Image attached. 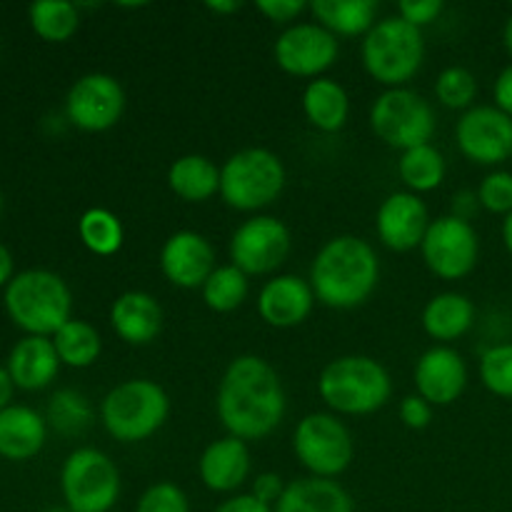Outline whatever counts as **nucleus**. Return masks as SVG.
Listing matches in <instances>:
<instances>
[{
    "label": "nucleus",
    "mask_w": 512,
    "mask_h": 512,
    "mask_svg": "<svg viewBox=\"0 0 512 512\" xmlns=\"http://www.w3.org/2000/svg\"><path fill=\"white\" fill-rule=\"evenodd\" d=\"M480 210V200H478V193L475 190H458V193L453 195V203H450V215H455V218L460 220H473L475 213Z\"/></svg>",
    "instance_id": "obj_44"
},
{
    "label": "nucleus",
    "mask_w": 512,
    "mask_h": 512,
    "mask_svg": "<svg viewBox=\"0 0 512 512\" xmlns=\"http://www.w3.org/2000/svg\"><path fill=\"white\" fill-rule=\"evenodd\" d=\"M303 113L320 133H338L350 115V98L343 85L333 78H315L303 90Z\"/></svg>",
    "instance_id": "obj_26"
},
{
    "label": "nucleus",
    "mask_w": 512,
    "mask_h": 512,
    "mask_svg": "<svg viewBox=\"0 0 512 512\" xmlns=\"http://www.w3.org/2000/svg\"><path fill=\"white\" fill-rule=\"evenodd\" d=\"M493 100H495V108L503 110L505 115H510L512 118V63L505 65V68L498 73V78H495Z\"/></svg>",
    "instance_id": "obj_43"
},
{
    "label": "nucleus",
    "mask_w": 512,
    "mask_h": 512,
    "mask_svg": "<svg viewBox=\"0 0 512 512\" xmlns=\"http://www.w3.org/2000/svg\"><path fill=\"white\" fill-rule=\"evenodd\" d=\"M318 393L335 415H370L385 408L393 395L390 373L370 355H340L330 360L318 380Z\"/></svg>",
    "instance_id": "obj_3"
},
{
    "label": "nucleus",
    "mask_w": 512,
    "mask_h": 512,
    "mask_svg": "<svg viewBox=\"0 0 512 512\" xmlns=\"http://www.w3.org/2000/svg\"><path fill=\"white\" fill-rule=\"evenodd\" d=\"M13 378L5 368H0V410L8 408V400L13 398Z\"/></svg>",
    "instance_id": "obj_46"
},
{
    "label": "nucleus",
    "mask_w": 512,
    "mask_h": 512,
    "mask_svg": "<svg viewBox=\"0 0 512 512\" xmlns=\"http://www.w3.org/2000/svg\"><path fill=\"white\" fill-rule=\"evenodd\" d=\"M208 10H213V13L218 15H228V13H235V10H240V3L238 0H210Z\"/></svg>",
    "instance_id": "obj_48"
},
{
    "label": "nucleus",
    "mask_w": 512,
    "mask_h": 512,
    "mask_svg": "<svg viewBox=\"0 0 512 512\" xmlns=\"http://www.w3.org/2000/svg\"><path fill=\"white\" fill-rule=\"evenodd\" d=\"M285 180V165L273 150L243 148L220 168V198L240 213H258L280 198Z\"/></svg>",
    "instance_id": "obj_7"
},
{
    "label": "nucleus",
    "mask_w": 512,
    "mask_h": 512,
    "mask_svg": "<svg viewBox=\"0 0 512 512\" xmlns=\"http://www.w3.org/2000/svg\"><path fill=\"white\" fill-rule=\"evenodd\" d=\"M315 293L300 275H273L258 293V315L270 328H298L313 313Z\"/></svg>",
    "instance_id": "obj_19"
},
{
    "label": "nucleus",
    "mask_w": 512,
    "mask_h": 512,
    "mask_svg": "<svg viewBox=\"0 0 512 512\" xmlns=\"http://www.w3.org/2000/svg\"><path fill=\"white\" fill-rule=\"evenodd\" d=\"M48 423L58 430L60 435H80L93 425V405L88 403L78 390H58L50 398L48 405Z\"/></svg>",
    "instance_id": "obj_34"
},
{
    "label": "nucleus",
    "mask_w": 512,
    "mask_h": 512,
    "mask_svg": "<svg viewBox=\"0 0 512 512\" xmlns=\"http://www.w3.org/2000/svg\"><path fill=\"white\" fill-rule=\"evenodd\" d=\"M30 25L48 43H65L80 25L78 5L68 0H38L30 5Z\"/></svg>",
    "instance_id": "obj_33"
},
{
    "label": "nucleus",
    "mask_w": 512,
    "mask_h": 512,
    "mask_svg": "<svg viewBox=\"0 0 512 512\" xmlns=\"http://www.w3.org/2000/svg\"><path fill=\"white\" fill-rule=\"evenodd\" d=\"M125 110V90L110 73H88L75 80L65 98V113L75 128L103 133L118 125Z\"/></svg>",
    "instance_id": "obj_15"
},
{
    "label": "nucleus",
    "mask_w": 512,
    "mask_h": 512,
    "mask_svg": "<svg viewBox=\"0 0 512 512\" xmlns=\"http://www.w3.org/2000/svg\"><path fill=\"white\" fill-rule=\"evenodd\" d=\"M215 268L213 245L195 230H178L160 248V270L175 288H203Z\"/></svg>",
    "instance_id": "obj_18"
},
{
    "label": "nucleus",
    "mask_w": 512,
    "mask_h": 512,
    "mask_svg": "<svg viewBox=\"0 0 512 512\" xmlns=\"http://www.w3.org/2000/svg\"><path fill=\"white\" fill-rule=\"evenodd\" d=\"M315 300L335 310L368 303L380 280V260L373 245L358 235L330 238L310 265Z\"/></svg>",
    "instance_id": "obj_2"
},
{
    "label": "nucleus",
    "mask_w": 512,
    "mask_h": 512,
    "mask_svg": "<svg viewBox=\"0 0 512 512\" xmlns=\"http://www.w3.org/2000/svg\"><path fill=\"white\" fill-rule=\"evenodd\" d=\"M53 345L58 350L60 363L70 365V368H90L100 358V350H103V340H100L98 330L85 323V320L75 318H70L53 335Z\"/></svg>",
    "instance_id": "obj_30"
},
{
    "label": "nucleus",
    "mask_w": 512,
    "mask_h": 512,
    "mask_svg": "<svg viewBox=\"0 0 512 512\" xmlns=\"http://www.w3.org/2000/svg\"><path fill=\"white\" fill-rule=\"evenodd\" d=\"M480 380L495 398L512 400V343H498L480 355Z\"/></svg>",
    "instance_id": "obj_36"
},
{
    "label": "nucleus",
    "mask_w": 512,
    "mask_h": 512,
    "mask_svg": "<svg viewBox=\"0 0 512 512\" xmlns=\"http://www.w3.org/2000/svg\"><path fill=\"white\" fill-rule=\"evenodd\" d=\"M310 13H313L315 23L323 25L325 30L335 35V38H358V35H368L378 20V3L373 0H315L310 3Z\"/></svg>",
    "instance_id": "obj_28"
},
{
    "label": "nucleus",
    "mask_w": 512,
    "mask_h": 512,
    "mask_svg": "<svg viewBox=\"0 0 512 512\" xmlns=\"http://www.w3.org/2000/svg\"><path fill=\"white\" fill-rule=\"evenodd\" d=\"M170 415V398L155 380L130 378L118 383L100 403V420L118 443H143L158 433Z\"/></svg>",
    "instance_id": "obj_6"
},
{
    "label": "nucleus",
    "mask_w": 512,
    "mask_h": 512,
    "mask_svg": "<svg viewBox=\"0 0 512 512\" xmlns=\"http://www.w3.org/2000/svg\"><path fill=\"white\" fill-rule=\"evenodd\" d=\"M205 305L213 313H233L248 300L250 283L248 275L238 270L235 265H218L200 288Z\"/></svg>",
    "instance_id": "obj_31"
},
{
    "label": "nucleus",
    "mask_w": 512,
    "mask_h": 512,
    "mask_svg": "<svg viewBox=\"0 0 512 512\" xmlns=\"http://www.w3.org/2000/svg\"><path fill=\"white\" fill-rule=\"evenodd\" d=\"M65 505L73 512H108L118 503L120 470L98 448H78L60 470Z\"/></svg>",
    "instance_id": "obj_10"
},
{
    "label": "nucleus",
    "mask_w": 512,
    "mask_h": 512,
    "mask_svg": "<svg viewBox=\"0 0 512 512\" xmlns=\"http://www.w3.org/2000/svg\"><path fill=\"white\" fill-rule=\"evenodd\" d=\"M435 98L440 105L450 110H470L475 108L478 98V78L463 65H450L435 80Z\"/></svg>",
    "instance_id": "obj_35"
},
{
    "label": "nucleus",
    "mask_w": 512,
    "mask_h": 512,
    "mask_svg": "<svg viewBox=\"0 0 512 512\" xmlns=\"http://www.w3.org/2000/svg\"><path fill=\"white\" fill-rule=\"evenodd\" d=\"M78 235L90 253L103 255V258L118 253L125 240L120 218L105 208L85 210L78 220Z\"/></svg>",
    "instance_id": "obj_32"
},
{
    "label": "nucleus",
    "mask_w": 512,
    "mask_h": 512,
    "mask_svg": "<svg viewBox=\"0 0 512 512\" xmlns=\"http://www.w3.org/2000/svg\"><path fill=\"white\" fill-rule=\"evenodd\" d=\"M415 388L430 405H453L468 388V365L450 345H433L418 358L413 370Z\"/></svg>",
    "instance_id": "obj_17"
},
{
    "label": "nucleus",
    "mask_w": 512,
    "mask_h": 512,
    "mask_svg": "<svg viewBox=\"0 0 512 512\" xmlns=\"http://www.w3.org/2000/svg\"><path fill=\"white\" fill-rule=\"evenodd\" d=\"M275 512H355V503L338 480L298 478L285 485Z\"/></svg>",
    "instance_id": "obj_23"
},
{
    "label": "nucleus",
    "mask_w": 512,
    "mask_h": 512,
    "mask_svg": "<svg viewBox=\"0 0 512 512\" xmlns=\"http://www.w3.org/2000/svg\"><path fill=\"white\" fill-rule=\"evenodd\" d=\"M503 43H505V48H508V53L512 55V13H510V18L505 20V30H503Z\"/></svg>",
    "instance_id": "obj_50"
},
{
    "label": "nucleus",
    "mask_w": 512,
    "mask_h": 512,
    "mask_svg": "<svg viewBox=\"0 0 512 512\" xmlns=\"http://www.w3.org/2000/svg\"><path fill=\"white\" fill-rule=\"evenodd\" d=\"M443 10H445L443 0H403V3H398L400 18L418 30H423L425 25L435 23V20L443 15Z\"/></svg>",
    "instance_id": "obj_39"
},
{
    "label": "nucleus",
    "mask_w": 512,
    "mask_h": 512,
    "mask_svg": "<svg viewBox=\"0 0 512 512\" xmlns=\"http://www.w3.org/2000/svg\"><path fill=\"white\" fill-rule=\"evenodd\" d=\"M288 398L273 365L260 355L230 360L215 393L218 420L238 440H263L283 423Z\"/></svg>",
    "instance_id": "obj_1"
},
{
    "label": "nucleus",
    "mask_w": 512,
    "mask_h": 512,
    "mask_svg": "<svg viewBox=\"0 0 512 512\" xmlns=\"http://www.w3.org/2000/svg\"><path fill=\"white\" fill-rule=\"evenodd\" d=\"M480 208H485L493 215H510L512 213V173L510 170H493L485 175L478 185Z\"/></svg>",
    "instance_id": "obj_37"
},
{
    "label": "nucleus",
    "mask_w": 512,
    "mask_h": 512,
    "mask_svg": "<svg viewBox=\"0 0 512 512\" xmlns=\"http://www.w3.org/2000/svg\"><path fill=\"white\" fill-rule=\"evenodd\" d=\"M283 493H285V483L278 473H260L253 478V490H250V495H255L260 503L275 508L278 500L283 498Z\"/></svg>",
    "instance_id": "obj_42"
},
{
    "label": "nucleus",
    "mask_w": 512,
    "mask_h": 512,
    "mask_svg": "<svg viewBox=\"0 0 512 512\" xmlns=\"http://www.w3.org/2000/svg\"><path fill=\"white\" fill-rule=\"evenodd\" d=\"M503 243H505V250L512 255V213L503 218Z\"/></svg>",
    "instance_id": "obj_49"
},
{
    "label": "nucleus",
    "mask_w": 512,
    "mask_h": 512,
    "mask_svg": "<svg viewBox=\"0 0 512 512\" xmlns=\"http://www.w3.org/2000/svg\"><path fill=\"white\" fill-rule=\"evenodd\" d=\"M110 325L128 345H148L163 330V308L143 290H128L110 305Z\"/></svg>",
    "instance_id": "obj_21"
},
{
    "label": "nucleus",
    "mask_w": 512,
    "mask_h": 512,
    "mask_svg": "<svg viewBox=\"0 0 512 512\" xmlns=\"http://www.w3.org/2000/svg\"><path fill=\"white\" fill-rule=\"evenodd\" d=\"M400 420H403L405 428L410 430H425L433 423V405L425 398H420L418 393L408 395L400 403Z\"/></svg>",
    "instance_id": "obj_40"
},
{
    "label": "nucleus",
    "mask_w": 512,
    "mask_h": 512,
    "mask_svg": "<svg viewBox=\"0 0 512 512\" xmlns=\"http://www.w3.org/2000/svg\"><path fill=\"white\" fill-rule=\"evenodd\" d=\"M135 512H190L188 495L183 493V488H178L175 483H155L140 495Z\"/></svg>",
    "instance_id": "obj_38"
},
{
    "label": "nucleus",
    "mask_w": 512,
    "mask_h": 512,
    "mask_svg": "<svg viewBox=\"0 0 512 512\" xmlns=\"http://www.w3.org/2000/svg\"><path fill=\"white\" fill-rule=\"evenodd\" d=\"M290 230L273 215H253L235 228L230 238V265L245 275H270L288 260Z\"/></svg>",
    "instance_id": "obj_11"
},
{
    "label": "nucleus",
    "mask_w": 512,
    "mask_h": 512,
    "mask_svg": "<svg viewBox=\"0 0 512 512\" xmlns=\"http://www.w3.org/2000/svg\"><path fill=\"white\" fill-rule=\"evenodd\" d=\"M338 55V38L315 20L288 25L273 45V58L278 68L293 78H323L325 70L335 65Z\"/></svg>",
    "instance_id": "obj_13"
},
{
    "label": "nucleus",
    "mask_w": 512,
    "mask_h": 512,
    "mask_svg": "<svg viewBox=\"0 0 512 512\" xmlns=\"http://www.w3.org/2000/svg\"><path fill=\"white\" fill-rule=\"evenodd\" d=\"M198 475L213 493H235L250 478L248 443L233 435L213 440L200 455Z\"/></svg>",
    "instance_id": "obj_20"
},
{
    "label": "nucleus",
    "mask_w": 512,
    "mask_h": 512,
    "mask_svg": "<svg viewBox=\"0 0 512 512\" xmlns=\"http://www.w3.org/2000/svg\"><path fill=\"white\" fill-rule=\"evenodd\" d=\"M430 223L433 220H430L428 205L410 190L390 193L375 213V233H378L380 243L395 253L420 248Z\"/></svg>",
    "instance_id": "obj_16"
},
{
    "label": "nucleus",
    "mask_w": 512,
    "mask_h": 512,
    "mask_svg": "<svg viewBox=\"0 0 512 512\" xmlns=\"http://www.w3.org/2000/svg\"><path fill=\"white\" fill-rule=\"evenodd\" d=\"M168 185L185 203H208L220 193V168L205 155H180L170 163Z\"/></svg>",
    "instance_id": "obj_27"
},
{
    "label": "nucleus",
    "mask_w": 512,
    "mask_h": 512,
    "mask_svg": "<svg viewBox=\"0 0 512 512\" xmlns=\"http://www.w3.org/2000/svg\"><path fill=\"white\" fill-rule=\"evenodd\" d=\"M58 368V350H55L53 340L43 338V335H28L10 350L8 373L13 383L23 390L48 388L58 375Z\"/></svg>",
    "instance_id": "obj_22"
},
{
    "label": "nucleus",
    "mask_w": 512,
    "mask_h": 512,
    "mask_svg": "<svg viewBox=\"0 0 512 512\" xmlns=\"http://www.w3.org/2000/svg\"><path fill=\"white\" fill-rule=\"evenodd\" d=\"M420 253L430 273L440 280H463L478 265L480 238L473 223L448 213L430 223Z\"/></svg>",
    "instance_id": "obj_12"
},
{
    "label": "nucleus",
    "mask_w": 512,
    "mask_h": 512,
    "mask_svg": "<svg viewBox=\"0 0 512 512\" xmlns=\"http://www.w3.org/2000/svg\"><path fill=\"white\" fill-rule=\"evenodd\" d=\"M10 275H13V258H10L5 245H0V285L10 283V280H13Z\"/></svg>",
    "instance_id": "obj_47"
},
{
    "label": "nucleus",
    "mask_w": 512,
    "mask_h": 512,
    "mask_svg": "<svg viewBox=\"0 0 512 512\" xmlns=\"http://www.w3.org/2000/svg\"><path fill=\"white\" fill-rule=\"evenodd\" d=\"M48 425L25 405H8L0 410V455L8 460H28L43 450Z\"/></svg>",
    "instance_id": "obj_24"
},
{
    "label": "nucleus",
    "mask_w": 512,
    "mask_h": 512,
    "mask_svg": "<svg viewBox=\"0 0 512 512\" xmlns=\"http://www.w3.org/2000/svg\"><path fill=\"white\" fill-rule=\"evenodd\" d=\"M475 323V305L468 295L455 293H438L428 300L423 308V330L438 345H450L458 338H463Z\"/></svg>",
    "instance_id": "obj_25"
},
{
    "label": "nucleus",
    "mask_w": 512,
    "mask_h": 512,
    "mask_svg": "<svg viewBox=\"0 0 512 512\" xmlns=\"http://www.w3.org/2000/svg\"><path fill=\"white\" fill-rule=\"evenodd\" d=\"M310 5L303 0H258V10L275 25H293L300 13H305Z\"/></svg>",
    "instance_id": "obj_41"
},
{
    "label": "nucleus",
    "mask_w": 512,
    "mask_h": 512,
    "mask_svg": "<svg viewBox=\"0 0 512 512\" xmlns=\"http://www.w3.org/2000/svg\"><path fill=\"white\" fill-rule=\"evenodd\" d=\"M43 512H73L68 508V505H65V508H48V510H43Z\"/></svg>",
    "instance_id": "obj_51"
},
{
    "label": "nucleus",
    "mask_w": 512,
    "mask_h": 512,
    "mask_svg": "<svg viewBox=\"0 0 512 512\" xmlns=\"http://www.w3.org/2000/svg\"><path fill=\"white\" fill-rule=\"evenodd\" d=\"M435 110L413 88H390L370 108V128L390 148L405 150L428 145L435 135Z\"/></svg>",
    "instance_id": "obj_8"
},
{
    "label": "nucleus",
    "mask_w": 512,
    "mask_h": 512,
    "mask_svg": "<svg viewBox=\"0 0 512 512\" xmlns=\"http://www.w3.org/2000/svg\"><path fill=\"white\" fill-rule=\"evenodd\" d=\"M360 58L375 83L385 88H408L425 60L423 30L405 23L400 15L378 20L360 45Z\"/></svg>",
    "instance_id": "obj_4"
},
{
    "label": "nucleus",
    "mask_w": 512,
    "mask_h": 512,
    "mask_svg": "<svg viewBox=\"0 0 512 512\" xmlns=\"http://www.w3.org/2000/svg\"><path fill=\"white\" fill-rule=\"evenodd\" d=\"M293 453L313 478L335 480L350 468L353 435L335 413H310L293 433Z\"/></svg>",
    "instance_id": "obj_9"
},
{
    "label": "nucleus",
    "mask_w": 512,
    "mask_h": 512,
    "mask_svg": "<svg viewBox=\"0 0 512 512\" xmlns=\"http://www.w3.org/2000/svg\"><path fill=\"white\" fill-rule=\"evenodd\" d=\"M5 308L28 335H55L70 320L73 295L65 280L50 270H25L8 283Z\"/></svg>",
    "instance_id": "obj_5"
},
{
    "label": "nucleus",
    "mask_w": 512,
    "mask_h": 512,
    "mask_svg": "<svg viewBox=\"0 0 512 512\" xmlns=\"http://www.w3.org/2000/svg\"><path fill=\"white\" fill-rule=\"evenodd\" d=\"M455 143L470 163L503 165L512 158V118L495 105H475L455 123Z\"/></svg>",
    "instance_id": "obj_14"
},
{
    "label": "nucleus",
    "mask_w": 512,
    "mask_h": 512,
    "mask_svg": "<svg viewBox=\"0 0 512 512\" xmlns=\"http://www.w3.org/2000/svg\"><path fill=\"white\" fill-rule=\"evenodd\" d=\"M0 208H3V195H0Z\"/></svg>",
    "instance_id": "obj_52"
},
{
    "label": "nucleus",
    "mask_w": 512,
    "mask_h": 512,
    "mask_svg": "<svg viewBox=\"0 0 512 512\" xmlns=\"http://www.w3.org/2000/svg\"><path fill=\"white\" fill-rule=\"evenodd\" d=\"M215 512H275V510L270 508V505L260 503L255 495L245 493V495H233V498H228L225 503H220Z\"/></svg>",
    "instance_id": "obj_45"
},
{
    "label": "nucleus",
    "mask_w": 512,
    "mask_h": 512,
    "mask_svg": "<svg viewBox=\"0 0 512 512\" xmlns=\"http://www.w3.org/2000/svg\"><path fill=\"white\" fill-rule=\"evenodd\" d=\"M445 173H448V165H445L443 153L433 143L418 145V148H410L405 153H400L398 175L410 193L420 195L440 188L445 180Z\"/></svg>",
    "instance_id": "obj_29"
}]
</instances>
